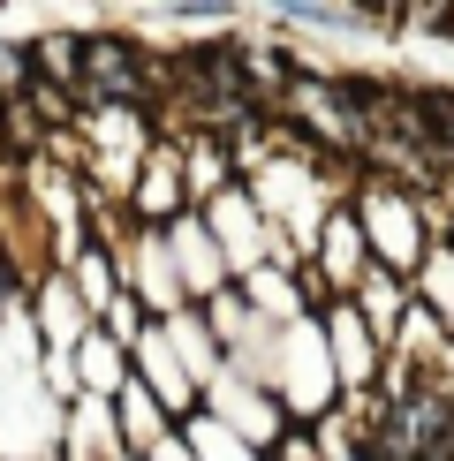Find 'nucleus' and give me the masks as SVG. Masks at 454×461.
<instances>
[{
	"label": "nucleus",
	"instance_id": "f03ea898",
	"mask_svg": "<svg viewBox=\"0 0 454 461\" xmlns=\"http://www.w3.org/2000/svg\"><path fill=\"white\" fill-rule=\"evenodd\" d=\"M76 84H84L91 99H129V91H137V53H129L122 38H84V46H76Z\"/></svg>",
	"mask_w": 454,
	"mask_h": 461
},
{
	"label": "nucleus",
	"instance_id": "f257e3e1",
	"mask_svg": "<svg viewBox=\"0 0 454 461\" xmlns=\"http://www.w3.org/2000/svg\"><path fill=\"white\" fill-rule=\"evenodd\" d=\"M182 84L197 91L204 113H235L242 99H250V68H242V53H227V46L189 53V61H182Z\"/></svg>",
	"mask_w": 454,
	"mask_h": 461
},
{
	"label": "nucleus",
	"instance_id": "7ed1b4c3",
	"mask_svg": "<svg viewBox=\"0 0 454 461\" xmlns=\"http://www.w3.org/2000/svg\"><path fill=\"white\" fill-rule=\"evenodd\" d=\"M15 76H23V61H15V53L0 46V84H15Z\"/></svg>",
	"mask_w": 454,
	"mask_h": 461
}]
</instances>
